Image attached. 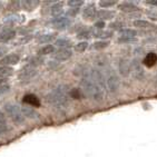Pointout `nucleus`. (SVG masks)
Listing matches in <instances>:
<instances>
[{
    "mask_svg": "<svg viewBox=\"0 0 157 157\" xmlns=\"http://www.w3.org/2000/svg\"><path fill=\"white\" fill-rule=\"evenodd\" d=\"M80 87L85 94L95 101H101L104 99L105 90L101 89L88 75L85 78H82V80L80 82Z\"/></svg>",
    "mask_w": 157,
    "mask_h": 157,
    "instance_id": "obj_1",
    "label": "nucleus"
},
{
    "mask_svg": "<svg viewBox=\"0 0 157 157\" xmlns=\"http://www.w3.org/2000/svg\"><path fill=\"white\" fill-rule=\"evenodd\" d=\"M68 98L69 95L65 85L58 86L47 95V100L56 108H65L68 105Z\"/></svg>",
    "mask_w": 157,
    "mask_h": 157,
    "instance_id": "obj_2",
    "label": "nucleus"
},
{
    "mask_svg": "<svg viewBox=\"0 0 157 157\" xmlns=\"http://www.w3.org/2000/svg\"><path fill=\"white\" fill-rule=\"evenodd\" d=\"M5 109H6L7 114L10 116L12 121L17 123V124H22L25 121V116L22 114V110L21 108H19L18 106L12 105V104H7L5 106Z\"/></svg>",
    "mask_w": 157,
    "mask_h": 157,
    "instance_id": "obj_3",
    "label": "nucleus"
},
{
    "mask_svg": "<svg viewBox=\"0 0 157 157\" xmlns=\"http://www.w3.org/2000/svg\"><path fill=\"white\" fill-rule=\"evenodd\" d=\"M106 86L110 94H115L119 89V78L114 70H109L106 77Z\"/></svg>",
    "mask_w": 157,
    "mask_h": 157,
    "instance_id": "obj_4",
    "label": "nucleus"
},
{
    "mask_svg": "<svg viewBox=\"0 0 157 157\" xmlns=\"http://www.w3.org/2000/svg\"><path fill=\"white\" fill-rule=\"evenodd\" d=\"M52 25L58 29H63V28L68 27L70 25V19L65 15H60L58 17H55L52 20Z\"/></svg>",
    "mask_w": 157,
    "mask_h": 157,
    "instance_id": "obj_5",
    "label": "nucleus"
},
{
    "mask_svg": "<svg viewBox=\"0 0 157 157\" xmlns=\"http://www.w3.org/2000/svg\"><path fill=\"white\" fill-rule=\"evenodd\" d=\"M118 70L123 77H128L132 73V65L126 59H121L118 63Z\"/></svg>",
    "mask_w": 157,
    "mask_h": 157,
    "instance_id": "obj_6",
    "label": "nucleus"
},
{
    "mask_svg": "<svg viewBox=\"0 0 157 157\" xmlns=\"http://www.w3.org/2000/svg\"><path fill=\"white\" fill-rule=\"evenodd\" d=\"M132 71H133L134 78L137 80H142L144 78V69H143L142 65L138 60H134L132 63Z\"/></svg>",
    "mask_w": 157,
    "mask_h": 157,
    "instance_id": "obj_7",
    "label": "nucleus"
},
{
    "mask_svg": "<svg viewBox=\"0 0 157 157\" xmlns=\"http://www.w3.org/2000/svg\"><path fill=\"white\" fill-rule=\"evenodd\" d=\"M35 75H36V69H35V67L29 63L28 66L24 67L21 69L20 74H19V79H29Z\"/></svg>",
    "mask_w": 157,
    "mask_h": 157,
    "instance_id": "obj_8",
    "label": "nucleus"
},
{
    "mask_svg": "<svg viewBox=\"0 0 157 157\" xmlns=\"http://www.w3.org/2000/svg\"><path fill=\"white\" fill-rule=\"evenodd\" d=\"M71 50L70 49H59L57 52L54 54V58L56 60H60V61H63V60H67V59H69L71 57Z\"/></svg>",
    "mask_w": 157,
    "mask_h": 157,
    "instance_id": "obj_9",
    "label": "nucleus"
},
{
    "mask_svg": "<svg viewBox=\"0 0 157 157\" xmlns=\"http://www.w3.org/2000/svg\"><path fill=\"white\" fill-rule=\"evenodd\" d=\"M19 63V56L18 55H8L6 57H3L1 60H0V63L3 65V66H9V65H16V63Z\"/></svg>",
    "mask_w": 157,
    "mask_h": 157,
    "instance_id": "obj_10",
    "label": "nucleus"
},
{
    "mask_svg": "<svg viewBox=\"0 0 157 157\" xmlns=\"http://www.w3.org/2000/svg\"><path fill=\"white\" fill-rule=\"evenodd\" d=\"M16 33L15 30H12L10 28H6V29H2L0 31V41H8V40H11L13 37H15Z\"/></svg>",
    "mask_w": 157,
    "mask_h": 157,
    "instance_id": "obj_11",
    "label": "nucleus"
},
{
    "mask_svg": "<svg viewBox=\"0 0 157 157\" xmlns=\"http://www.w3.org/2000/svg\"><path fill=\"white\" fill-rule=\"evenodd\" d=\"M156 63H157V54H155V52H149L144 58V65H146L147 67H153Z\"/></svg>",
    "mask_w": 157,
    "mask_h": 157,
    "instance_id": "obj_12",
    "label": "nucleus"
},
{
    "mask_svg": "<svg viewBox=\"0 0 157 157\" xmlns=\"http://www.w3.org/2000/svg\"><path fill=\"white\" fill-rule=\"evenodd\" d=\"M98 12L96 11V8H95L94 5H89L84 9V16L87 19H94L97 16Z\"/></svg>",
    "mask_w": 157,
    "mask_h": 157,
    "instance_id": "obj_13",
    "label": "nucleus"
},
{
    "mask_svg": "<svg viewBox=\"0 0 157 157\" xmlns=\"http://www.w3.org/2000/svg\"><path fill=\"white\" fill-rule=\"evenodd\" d=\"M24 101L26 104H28V105L35 106V107H38V106H40L39 99H38L35 95H26V96L24 97Z\"/></svg>",
    "mask_w": 157,
    "mask_h": 157,
    "instance_id": "obj_14",
    "label": "nucleus"
},
{
    "mask_svg": "<svg viewBox=\"0 0 157 157\" xmlns=\"http://www.w3.org/2000/svg\"><path fill=\"white\" fill-rule=\"evenodd\" d=\"M22 110V114H24L25 117H28V118H38L39 115H38V113L35 110V109L30 108V107H24V108H21Z\"/></svg>",
    "mask_w": 157,
    "mask_h": 157,
    "instance_id": "obj_15",
    "label": "nucleus"
},
{
    "mask_svg": "<svg viewBox=\"0 0 157 157\" xmlns=\"http://www.w3.org/2000/svg\"><path fill=\"white\" fill-rule=\"evenodd\" d=\"M63 2H57V3H55V5H52V15L55 16V17L60 16L61 12H63Z\"/></svg>",
    "mask_w": 157,
    "mask_h": 157,
    "instance_id": "obj_16",
    "label": "nucleus"
},
{
    "mask_svg": "<svg viewBox=\"0 0 157 157\" xmlns=\"http://www.w3.org/2000/svg\"><path fill=\"white\" fill-rule=\"evenodd\" d=\"M114 12L109 11V10H100L98 13H97V17L100 19H104V20H108V19H112L114 17Z\"/></svg>",
    "mask_w": 157,
    "mask_h": 157,
    "instance_id": "obj_17",
    "label": "nucleus"
},
{
    "mask_svg": "<svg viewBox=\"0 0 157 157\" xmlns=\"http://www.w3.org/2000/svg\"><path fill=\"white\" fill-rule=\"evenodd\" d=\"M136 36L137 33L134 29H124L121 31V38H135Z\"/></svg>",
    "mask_w": 157,
    "mask_h": 157,
    "instance_id": "obj_18",
    "label": "nucleus"
},
{
    "mask_svg": "<svg viewBox=\"0 0 157 157\" xmlns=\"http://www.w3.org/2000/svg\"><path fill=\"white\" fill-rule=\"evenodd\" d=\"M119 8H121L123 11H128V12H132V11H136L138 8H137L135 5H133V3L130 2H125V3H121V6H119Z\"/></svg>",
    "mask_w": 157,
    "mask_h": 157,
    "instance_id": "obj_19",
    "label": "nucleus"
},
{
    "mask_svg": "<svg viewBox=\"0 0 157 157\" xmlns=\"http://www.w3.org/2000/svg\"><path fill=\"white\" fill-rule=\"evenodd\" d=\"M56 46L60 47L61 49H68V47L71 46V41L68 39H58L56 40Z\"/></svg>",
    "mask_w": 157,
    "mask_h": 157,
    "instance_id": "obj_20",
    "label": "nucleus"
},
{
    "mask_svg": "<svg viewBox=\"0 0 157 157\" xmlns=\"http://www.w3.org/2000/svg\"><path fill=\"white\" fill-rule=\"evenodd\" d=\"M93 33L95 35L94 37L100 38V39H106V38H110V37H112V33H110V31L99 30V31H96V33Z\"/></svg>",
    "mask_w": 157,
    "mask_h": 157,
    "instance_id": "obj_21",
    "label": "nucleus"
},
{
    "mask_svg": "<svg viewBox=\"0 0 157 157\" xmlns=\"http://www.w3.org/2000/svg\"><path fill=\"white\" fill-rule=\"evenodd\" d=\"M12 74V69L9 68V67L2 66L0 67V77L1 78H6V77H9Z\"/></svg>",
    "mask_w": 157,
    "mask_h": 157,
    "instance_id": "obj_22",
    "label": "nucleus"
},
{
    "mask_svg": "<svg viewBox=\"0 0 157 157\" xmlns=\"http://www.w3.org/2000/svg\"><path fill=\"white\" fill-rule=\"evenodd\" d=\"M54 52H55V47H54V46L46 45L45 47H42L39 52H38V54H39V55H48V54H52Z\"/></svg>",
    "mask_w": 157,
    "mask_h": 157,
    "instance_id": "obj_23",
    "label": "nucleus"
},
{
    "mask_svg": "<svg viewBox=\"0 0 157 157\" xmlns=\"http://www.w3.org/2000/svg\"><path fill=\"white\" fill-rule=\"evenodd\" d=\"M134 26L138 28H149L151 27V24L146 20H135L134 21Z\"/></svg>",
    "mask_w": 157,
    "mask_h": 157,
    "instance_id": "obj_24",
    "label": "nucleus"
},
{
    "mask_svg": "<svg viewBox=\"0 0 157 157\" xmlns=\"http://www.w3.org/2000/svg\"><path fill=\"white\" fill-rule=\"evenodd\" d=\"M37 5H38V2H37V1H29V0L21 1V2H20V6L25 7V8H26V9H28V10H31L33 7H36Z\"/></svg>",
    "mask_w": 157,
    "mask_h": 157,
    "instance_id": "obj_25",
    "label": "nucleus"
},
{
    "mask_svg": "<svg viewBox=\"0 0 157 157\" xmlns=\"http://www.w3.org/2000/svg\"><path fill=\"white\" fill-rule=\"evenodd\" d=\"M84 5V1H80V0H70L68 1V6L73 7L74 9H78L79 7H82Z\"/></svg>",
    "mask_w": 157,
    "mask_h": 157,
    "instance_id": "obj_26",
    "label": "nucleus"
},
{
    "mask_svg": "<svg viewBox=\"0 0 157 157\" xmlns=\"http://www.w3.org/2000/svg\"><path fill=\"white\" fill-rule=\"evenodd\" d=\"M87 47H88L87 41H82L76 45V50H78V52H84V50L87 49Z\"/></svg>",
    "mask_w": 157,
    "mask_h": 157,
    "instance_id": "obj_27",
    "label": "nucleus"
},
{
    "mask_svg": "<svg viewBox=\"0 0 157 157\" xmlns=\"http://www.w3.org/2000/svg\"><path fill=\"white\" fill-rule=\"evenodd\" d=\"M108 46V42L106 41H97L95 42L94 45H93V48L94 49H101V48H105Z\"/></svg>",
    "mask_w": 157,
    "mask_h": 157,
    "instance_id": "obj_28",
    "label": "nucleus"
},
{
    "mask_svg": "<svg viewBox=\"0 0 157 157\" xmlns=\"http://www.w3.org/2000/svg\"><path fill=\"white\" fill-rule=\"evenodd\" d=\"M70 96L75 98V99H80L82 98V93L79 89H73V90L70 91Z\"/></svg>",
    "mask_w": 157,
    "mask_h": 157,
    "instance_id": "obj_29",
    "label": "nucleus"
},
{
    "mask_svg": "<svg viewBox=\"0 0 157 157\" xmlns=\"http://www.w3.org/2000/svg\"><path fill=\"white\" fill-rule=\"evenodd\" d=\"M114 5H116L115 1H100V2H99V6L101 7V8H107V7H112V6H114Z\"/></svg>",
    "mask_w": 157,
    "mask_h": 157,
    "instance_id": "obj_30",
    "label": "nucleus"
},
{
    "mask_svg": "<svg viewBox=\"0 0 157 157\" xmlns=\"http://www.w3.org/2000/svg\"><path fill=\"white\" fill-rule=\"evenodd\" d=\"M52 39H54V36H52V35H44V36L39 39V41L40 42H49V41H52Z\"/></svg>",
    "mask_w": 157,
    "mask_h": 157,
    "instance_id": "obj_31",
    "label": "nucleus"
},
{
    "mask_svg": "<svg viewBox=\"0 0 157 157\" xmlns=\"http://www.w3.org/2000/svg\"><path fill=\"white\" fill-rule=\"evenodd\" d=\"M136 38H118V42H134Z\"/></svg>",
    "mask_w": 157,
    "mask_h": 157,
    "instance_id": "obj_32",
    "label": "nucleus"
},
{
    "mask_svg": "<svg viewBox=\"0 0 157 157\" xmlns=\"http://www.w3.org/2000/svg\"><path fill=\"white\" fill-rule=\"evenodd\" d=\"M89 36H90V33H89V31H87V30H85V31H82V33H79L78 38H80V39H84V38H88Z\"/></svg>",
    "mask_w": 157,
    "mask_h": 157,
    "instance_id": "obj_33",
    "label": "nucleus"
},
{
    "mask_svg": "<svg viewBox=\"0 0 157 157\" xmlns=\"http://www.w3.org/2000/svg\"><path fill=\"white\" fill-rule=\"evenodd\" d=\"M9 90V86L8 85H2V86H0V95L5 94L7 91Z\"/></svg>",
    "mask_w": 157,
    "mask_h": 157,
    "instance_id": "obj_34",
    "label": "nucleus"
},
{
    "mask_svg": "<svg viewBox=\"0 0 157 157\" xmlns=\"http://www.w3.org/2000/svg\"><path fill=\"white\" fill-rule=\"evenodd\" d=\"M95 27L96 28H98V29H103L104 27H105V22L104 21H97L96 24H95Z\"/></svg>",
    "mask_w": 157,
    "mask_h": 157,
    "instance_id": "obj_35",
    "label": "nucleus"
},
{
    "mask_svg": "<svg viewBox=\"0 0 157 157\" xmlns=\"http://www.w3.org/2000/svg\"><path fill=\"white\" fill-rule=\"evenodd\" d=\"M0 124L6 125V118H5V115H3V113L1 110H0Z\"/></svg>",
    "mask_w": 157,
    "mask_h": 157,
    "instance_id": "obj_36",
    "label": "nucleus"
},
{
    "mask_svg": "<svg viewBox=\"0 0 157 157\" xmlns=\"http://www.w3.org/2000/svg\"><path fill=\"white\" fill-rule=\"evenodd\" d=\"M7 130V127H6V125H2V124H0V135L1 134H3Z\"/></svg>",
    "mask_w": 157,
    "mask_h": 157,
    "instance_id": "obj_37",
    "label": "nucleus"
},
{
    "mask_svg": "<svg viewBox=\"0 0 157 157\" xmlns=\"http://www.w3.org/2000/svg\"><path fill=\"white\" fill-rule=\"evenodd\" d=\"M149 5H153V6H157V2H148Z\"/></svg>",
    "mask_w": 157,
    "mask_h": 157,
    "instance_id": "obj_38",
    "label": "nucleus"
},
{
    "mask_svg": "<svg viewBox=\"0 0 157 157\" xmlns=\"http://www.w3.org/2000/svg\"><path fill=\"white\" fill-rule=\"evenodd\" d=\"M5 50H6V49H3V48L0 49V55H2V52H5Z\"/></svg>",
    "mask_w": 157,
    "mask_h": 157,
    "instance_id": "obj_39",
    "label": "nucleus"
},
{
    "mask_svg": "<svg viewBox=\"0 0 157 157\" xmlns=\"http://www.w3.org/2000/svg\"><path fill=\"white\" fill-rule=\"evenodd\" d=\"M1 8H2V5H1V3H0V9H1Z\"/></svg>",
    "mask_w": 157,
    "mask_h": 157,
    "instance_id": "obj_40",
    "label": "nucleus"
}]
</instances>
